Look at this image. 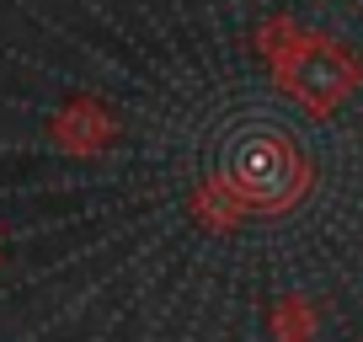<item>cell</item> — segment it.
<instances>
[{
    "instance_id": "obj_1",
    "label": "cell",
    "mask_w": 363,
    "mask_h": 342,
    "mask_svg": "<svg viewBox=\"0 0 363 342\" xmlns=\"http://www.w3.org/2000/svg\"><path fill=\"white\" fill-rule=\"evenodd\" d=\"M257 43H262V54H267L278 86L315 118H331L363 86V65L342 43H331V38L299 33V27H289V22H267L257 33Z\"/></svg>"
}]
</instances>
